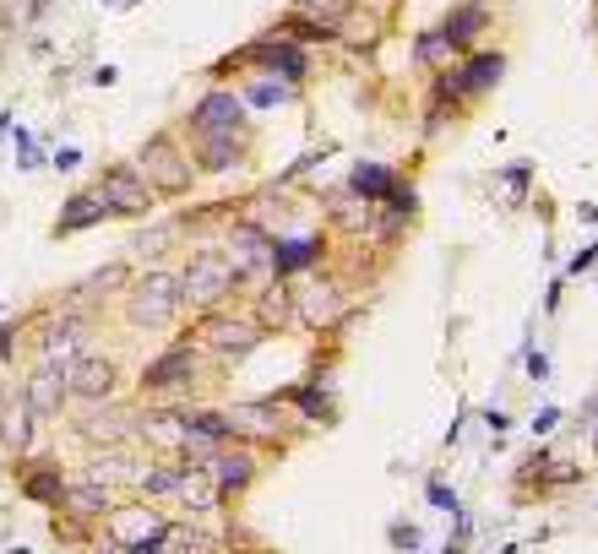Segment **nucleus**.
<instances>
[{"instance_id":"obj_7","label":"nucleus","mask_w":598,"mask_h":554,"mask_svg":"<svg viewBox=\"0 0 598 554\" xmlns=\"http://www.w3.org/2000/svg\"><path fill=\"white\" fill-rule=\"evenodd\" d=\"M191 131L196 137H213V131H245V115H240V99L234 93H207L191 115Z\"/></svg>"},{"instance_id":"obj_2","label":"nucleus","mask_w":598,"mask_h":554,"mask_svg":"<svg viewBox=\"0 0 598 554\" xmlns=\"http://www.w3.org/2000/svg\"><path fill=\"white\" fill-rule=\"evenodd\" d=\"M137 175H142L153 191H164V196L191 191V164L180 158V147H175L169 137H153V142L137 153Z\"/></svg>"},{"instance_id":"obj_30","label":"nucleus","mask_w":598,"mask_h":554,"mask_svg":"<svg viewBox=\"0 0 598 554\" xmlns=\"http://www.w3.org/2000/svg\"><path fill=\"white\" fill-rule=\"evenodd\" d=\"M430 500H435V505H441V511H451V505H457V500H451V489H441V484H435V489H430Z\"/></svg>"},{"instance_id":"obj_17","label":"nucleus","mask_w":598,"mask_h":554,"mask_svg":"<svg viewBox=\"0 0 598 554\" xmlns=\"http://www.w3.org/2000/svg\"><path fill=\"white\" fill-rule=\"evenodd\" d=\"M316 250H321L316 240H283V245L272 250V267H278V272H294V267L316 261Z\"/></svg>"},{"instance_id":"obj_32","label":"nucleus","mask_w":598,"mask_h":554,"mask_svg":"<svg viewBox=\"0 0 598 554\" xmlns=\"http://www.w3.org/2000/svg\"><path fill=\"white\" fill-rule=\"evenodd\" d=\"M593 451H598V424H593Z\"/></svg>"},{"instance_id":"obj_6","label":"nucleus","mask_w":598,"mask_h":554,"mask_svg":"<svg viewBox=\"0 0 598 554\" xmlns=\"http://www.w3.org/2000/svg\"><path fill=\"white\" fill-rule=\"evenodd\" d=\"M66 386H72L77 397L99 402V397H110V391H115V364H110V359H99V353H77V359L66 364Z\"/></svg>"},{"instance_id":"obj_24","label":"nucleus","mask_w":598,"mask_h":554,"mask_svg":"<svg viewBox=\"0 0 598 554\" xmlns=\"http://www.w3.org/2000/svg\"><path fill=\"white\" fill-rule=\"evenodd\" d=\"M343 7H348V0H300V7H294V17H316V23H338V17H343Z\"/></svg>"},{"instance_id":"obj_1","label":"nucleus","mask_w":598,"mask_h":554,"mask_svg":"<svg viewBox=\"0 0 598 554\" xmlns=\"http://www.w3.org/2000/svg\"><path fill=\"white\" fill-rule=\"evenodd\" d=\"M234 283H240V272H234L229 250H196V256L186 261V272H180V299L213 305V299H224Z\"/></svg>"},{"instance_id":"obj_33","label":"nucleus","mask_w":598,"mask_h":554,"mask_svg":"<svg viewBox=\"0 0 598 554\" xmlns=\"http://www.w3.org/2000/svg\"><path fill=\"white\" fill-rule=\"evenodd\" d=\"M104 554H110V549H104Z\"/></svg>"},{"instance_id":"obj_27","label":"nucleus","mask_w":598,"mask_h":554,"mask_svg":"<svg viewBox=\"0 0 598 554\" xmlns=\"http://www.w3.org/2000/svg\"><path fill=\"white\" fill-rule=\"evenodd\" d=\"M28 494H34V500H55V494H61V478L39 473V478H28Z\"/></svg>"},{"instance_id":"obj_15","label":"nucleus","mask_w":598,"mask_h":554,"mask_svg":"<svg viewBox=\"0 0 598 554\" xmlns=\"http://www.w3.org/2000/svg\"><path fill=\"white\" fill-rule=\"evenodd\" d=\"M99 218H110V202H104V196H72V207H66V218H61V234L88 229V223H99Z\"/></svg>"},{"instance_id":"obj_8","label":"nucleus","mask_w":598,"mask_h":554,"mask_svg":"<svg viewBox=\"0 0 598 554\" xmlns=\"http://www.w3.org/2000/svg\"><path fill=\"white\" fill-rule=\"evenodd\" d=\"M272 250H278V240H267L262 229H234L229 234V261H234V272L245 278V272H262V267H272Z\"/></svg>"},{"instance_id":"obj_11","label":"nucleus","mask_w":598,"mask_h":554,"mask_svg":"<svg viewBox=\"0 0 598 554\" xmlns=\"http://www.w3.org/2000/svg\"><path fill=\"white\" fill-rule=\"evenodd\" d=\"M500 72H506V61H500V55H473V61H468V66L446 82V88H451V93H484V88H495V82H500Z\"/></svg>"},{"instance_id":"obj_16","label":"nucleus","mask_w":598,"mask_h":554,"mask_svg":"<svg viewBox=\"0 0 598 554\" xmlns=\"http://www.w3.org/2000/svg\"><path fill=\"white\" fill-rule=\"evenodd\" d=\"M191 370H196V364H191V353L180 348V353H169V359H158V364L148 370V386H153V391H164V386H180V381H191Z\"/></svg>"},{"instance_id":"obj_31","label":"nucleus","mask_w":598,"mask_h":554,"mask_svg":"<svg viewBox=\"0 0 598 554\" xmlns=\"http://www.w3.org/2000/svg\"><path fill=\"white\" fill-rule=\"evenodd\" d=\"M12 348V326H0V353H7Z\"/></svg>"},{"instance_id":"obj_25","label":"nucleus","mask_w":598,"mask_h":554,"mask_svg":"<svg viewBox=\"0 0 598 554\" xmlns=\"http://www.w3.org/2000/svg\"><path fill=\"white\" fill-rule=\"evenodd\" d=\"M283 99H294L289 82H256V88H251V104H283Z\"/></svg>"},{"instance_id":"obj_22","label":"nucleus","mask_w":598,"mask_h":554,"mask_svg":"<svg viewBox=\"0 0 598 554\" xmlns=\"http://www.w3.org/2000/svg\"><path fill=\"white\" fill-rule=\"evenodd\" d=\"M115 532L120 538H164V527L148 516V511H131V516H115Z\"/></svg>"},{"instance_id":"obj_13","label":"nucleus","mask_w":598,"mask_h":554,"mask_svg":"<svg viewBox=\"0 0 598 554\" xmlns=\"http://www.w3.org/2000/svg\"><path fill=\"white\" fill-rule=\"evenodd\" d=\"M484 17H489V12H484V0H468V7H457V12H446V23H441V34H446V39H451V44L462 50V44H468V39L479 34V23H484Z\"/></svg>"},{"instance_id":"obj_23","label":"nucleus","mask_w":598,"mask_h":554,"mask_svg":"<svg viewBox=\"0 0 598 554\" xmlns=\"http://www.w3.org/2000/svg\"><path fill=\"white\" fill-rule=\"evenodd\" d=\"M354 191H359L365 202H370V196H386V191H392V175H386V169H370V164H365V169H354Z\"/></svg>"},{"instance_id":"obj_14","label":"nucleus","mask_w":598,"mask_h":554,"mask_svg":"<svg viewBox=\"0 0 598 554\" xmlns=\"http://www.w3.org/2000/svg\"><path fill=\"white\" fill-rule=\"evenodd\" d=\"M77 343H82V321H55V326L44 332V359H61V364H72Z\"/></svg>"},{"instance_id":"obj_28","label":"nucleus","mask_w":598,"mask_h":554,"mask_svg":"<svg viewBox=\"0 0 598 554\" xmlns=\"http://www.w3.org/2000/svg\"><path fill=\"white\" fill-rule=\"evenodd\" d=\"M120 278H126V267H104V272H99L88 288H99V294H104V288H110V283H120Z\"/></svg>"},{"instance_id":"obj_21","label":"nucleus","mask_w":598,"mask_h":554,"mask_svg":"<svg viewBox=\"0 0 598 554\" xmlns=\"http://www.w3.org/2000/svg\"><path fill=\"white\" fill-rule=\"evenodd\" d=\"M251 478V462L245 456H218V467H213V484L218 489H240Z\"/></svg>"},{"instance_id":"obj_20","label":"nucleus","mask_w":598,"mask_h":554,"mask_svg":"<svg viewBox=\"0 0 598 554\" xmlns=\"http://www.w3.org/2000/svg\"><path fill=\"white\" fill-rule=\"evenodd\" d=\"M28 429H34V413H28V402H17L12 413H7V424H0V435H7V446H28Z\"/></svg>"},{"instance_id":"obj_26","label":"nucleus","mask_w":598,"mask_h":554,"mask_svg":"<svg viewBox=\"0 0 598 554\" xmlns=\"http://www.w3.org/2000/svg\"><path fill=\"white\" fill-rule=\"evenodd\" d=\"M262 310H267L272 321H289V315H294V305H289L283 288H267V294H262Z\"/></svg>"},{"instance_id":"obj_29","label":"nucleus","mask_w":598,"mask_h":554,"mask_svg":"<svg viewBox=\"0 0 598 554\" xmlns=\"http://www.w3.org/2000/svg\"><path fill=\"white\" fill-rule=\"evenodd\" d=\"M169 245V234H148V240H137V250H148V256H158Z\"/></svg>"},{"instance_id":"obj_9","label":"nucleus","mask_w":598,"mask_h":554,"mask_svg":"<svg viewBox=\"0 0 598 554\" xmlns=\"http://www.w3.org/2000/svg\"><path fill=\"white\" fill-rule=\"evenodd\" d=\"M294 321H305V326L338 321V288H332V283H305V288H294Z\"/></svg>"},{"instance_id":"obj_5","label":"nucleus","mask_w":598,"mask_h":554,"mask_svg":"<svg viewBox=\"0 0 598 554\" xmlns=\"http://www.w3.org/2000/svg\"><path fill=\"white\" fill-rule=\"evenodd\" d=\"M66 391H72V386H66V364H61V359H39V370L28 375V397H23V402H28L34 418H55L61 402H66Z\"/></svg>"},{"instance_id":"obj_4","label":"nucleus","mask_w":598,"mask_h":554,"mask_svg":"<svg viewBox=\"0 0 598 554\" xmlns=\"http://www.w3.org/2000/svg\"><path fill=\"white\" fill-rule=\"evenodd\" d=\"M99 196L110 202V212H126V218H142V212L153 207V185L137 175V164H115V169H104Z\"/></svg>"},{"instance_id":"obj_3","label":"nucleus","mask_w":598,"mask_h":554,"mask_svg":"<svg viewBox=\"0 0 598 554\" xmlns=\"http://www.w3.org/2000/svg\"><path fill=\"white\" fill-rule=\"evenodd\" d=\"M175 310H180V278L153 272V278H142V283L131 288V321H137V326H169Z\"/></svg>"},{"instance_id":"obj_18","label":"nucleus","mask_w":598,"mask_h":554,"mask_svg":"<svg viewBox=\"0 0 598 554\" xmlns=\"http://www.w3.org/2000/svg\"><path fill=\"white\" fill-rule=\"evenodd\" d=\"M413 55H419V66H446V61L457 55V44L435 28V34H424V39H419V50H413Z\"/></svg>"},{"instance_id":"obj_12","label":"nucleus","mask_w":598,"mask_h":554,"mask_svg":"<svg viewBox=\"0 0 598 554\" xmlns=\"http://www.w3.org/2000/svg\"><path fill=\"white\" fill-rule=\"evenodd\" d=\"M240 137H245V131H234V137H229V131L196 137V142H202V164H207V169H234V164L245 158V142H240Z\"/></svg>"},{"instance_id":"obj_10","label":"nucleus","mask_w":598,"mask_h":554,"mask_svg":"<svg viewBox=\"0 0 598 554\" xmlns=\"http://www.w3.org/2000/svg\"><path fill=\"white\" fill-rule=\"evenodd\" d=\"M256 343H262V326H251V321H207V348L224 359H240Z\"/></svg>"},{"instance_id":"obj_19","label":"nucleus","mask_w":598,"mask_h":554,"mask_svg":"<svg viewBox=\"0 0 598 554\" xmlns=\"http://www.w3.org/2000/svg\"><path fill=\"white\" fill-rule=\"evenodd\" d=\"M66 505H72V511H82V516H93V511H104V505H110V494H104V484H93V478H88V484L66 489Z\"/></svg>"}]
</instances>
